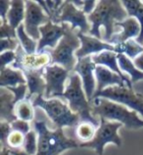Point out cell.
Instances as JSON below:
<instances>
[{
	"label": "cell",
	"instance_id": "41",
	"mask_svg": "<svg viewBox=\"0 0 143 155\" xmlns=\"http://www.w3.org/2000/svg\"><path fill=\"white\" fill-rule=\"evenodd\" d=\"M0 155H12L11 151L9 148L7 147H4V146H2L1 148V152H0Z\"/></svg>",
	"mask_w": 143,
	"mask_h": 155
},
{
	"label": "cell",
	"instance_id": "22",
	"mask_svg": "<svg viewBox=\"0 0 143 155\" xmlns=\"http://www.w3.org/2000/svg\"><path fill=\"white\" fill-rule=\"evenodd\" d=\"M26 15V2L22 0H13L11 1V7L7 14L8 24L15 30L22 25L23 20Z\"/></svg>",
	"mask_w": 143,
	"mask_h": 155
},
{
	"label": "cell",
	"instance_id": "40",
	"mask_svg": "<svg viewBox=\"0 0 143 155\" xmlns=\"http://www.w3.org/2000/svg\"><path fill=\"white\" fill-rule=\"evenodd\" d=\"M10 151L12 153V155H28V153H26L24 151V150H21V149H16V150H11Z\"/></svg>",
	"mask_w": 143,
	"mask_h": 155
},
{
	"label": "cell",
	"instance_id": "8",
	"mask_svg": "<svg viewBox=\"0 0 143 155\" xmlns=\"http://www.w3.org/2000/svg\"><path fill=\"white\" fill-rule=\"evenodd\" d=\"M97 97H102V98L125 105L132 111L140 114L143 118V95L135 92L132 88L126 85L125 87L115 85V87H107L100 92L95 93L93 99Z\"/></svg>",
	"mask_w": 143,
	"mask_h": 155
},
{
	"label": "cell",
	"instance_id": "39",
	"mask_svg": "<svg viewBox=\"0 0 143 155\" xmlns=\"http://www.w3.org/2000/svg\"><path fill=\"white\" fill-rule=\"evenodd\" d=\"M133 63L137 69H139L141 72H143V54H141L140 56H138L137 58L134 59Z\"/></svg>",
	"mask_w": 143,
	"mask_h": 155
},
{
	"label": "cell",
	"instance_id": "29",
	"mask_svg": "<svg viewBox=\"0 0 143 155\" xmlns=\"http://www.w3.org/2000/svg\"><path fill=\"white\" fill-rule=\"evenodd\" d=\"M37 134H36L35 130H31L24 137V141L23 145L24 151L28 155H36V153H37Z\"/></svg>",
	"mask_w": 143,
	"mask_h": 155
},
{
	"label": "cell",
	"instance_id": "18",
	"mask_svg": "<svg viewBox=\"0 0 143 155\" xmlns=\"http://www.w3.org/2000/svg\"><path fill=\"white\" fill-rule=\"evenodd\" d=\"M92 61L94 62L96 66H104L106 68L110 69L111 71L117 73L121 78H122L128 87L132 88V84L128 77L124 75V73L121 71L119 67V63H118V54L114 51H104L101 52L99 54L93 55L92 56Z\"/></svg>",
	"mask_w": 143,
	"mask_h": 155
},
{
	"label": "cell",
	"instance_id": "20",
	"mask_svg": "<svg viewBox=\"0 0 143 155\" xmlns=\"http://www.w3.org/2000/svg\"><path fill=\"white\" fill-rule=\"evenodd\" d=\"M15 100L14 95L6 87H1L0 91V118L1 121L13 123L17 120L15 115Z\"/></svg>",
	"mask_w": 143,
	"mask_h": 155
},
{
	"label": "cell",
	"instance_id": "38",
	"mask_svg": "<svg viewBox=\"0 0 143 155\" xmlns=\"http://www.w3.org/2000/svg\"><path fill=\"white\" fill-rule=\"evenodd\" d=\"M97 6L96 1L94 0H87V1H83V11L85 15H90L93 11L95 10Z\"/></svg>",
	"mask_w": 143,
	"mask_h": 155
},
{
	"label": "cell",
	"instance_id": "19",
	"mask_svg": "<svg viewBox=\"0 0 143 155\" xmlns=\"http://www.w3.org/2000/svg\"><path fill=\"white\" fill-rule=\"evenodd\" d=\"M43 70H22L23 74L27 80V85L28 94L26 99L30 100L31 96L34 94L43 95L45 93L46 83L43 78Z\"/></svg>",
	"mask_w": 143,
	"mask_h": 155
},
{
	"label": "cell",
	"instance_id": "3",
	"mask_svg": "<svg viewBox=\"0 0 143 155\" xmlns=\"http://www.w3.org/2000/svg\"><path fill=\"white\" fill-rule=\"evenodd\" d=\"M91 112L92 115H97L105 120L121 123L129 130L143 128V120L138 117L137 112L102 97H97L91 101Z\"/></svg>",
	"mask_w": 143,
	"mask_h": 155
},
{
	"label": "cell",
	"instance_id": "10",
	"mask_svg": "<svg viewBox=\"0 0 143 155\" xmlns=\"http://www.w3.org/2000/svg\"><path fill=\"white\" fill-rule=\"evenodd\" d=\"M69 73L67 69L60 65H49L43 70V78L46 83L44 96L46 98H59L65 92V83L68 79Z\"/></svg>",
	"mask_w": 143,
	"mask_h": 155
},
{
	"label": "cell",
	"instance_id": "16",
	"mask_svg": "<svg viewBox=\"0 0 143 155\" xmlns=\"http://www.w3.org/2000/svg\"><path fill=\"white\" fill-rule=\"evenodd\" d=\"M116 27L122 28V31L119 34H115L113 38L110 39L108 43L112 45H118V44L124 43L129 39H136L140 35L141 27L137 19L133 17H128L122 22L117 23Z\"/></svg>",
	"mask_w": 143,
	"mask_h": 155
},
{
	"label": "cell",
	"instance_id": "34",
	"mask_svg": "<svg viewBox=\"0 0 143 155\" xmlns=\"http://www.w3.org/2000/svg\"><path fill=\"white\" fill-rule=\"evenodd\" d=\"M19 39L17 38H5L1 39V53L5 51H15L19 47Z\"/></svg>",
	"mask_w": 143,
	"mask_h": 155
},
{
	"label": "cell",
	"instance_id": "25",
	"mask_svg": "<svg viewBox=\"0 0 143 155\" xmlns=\"http://www.w3.org/2000/svg\"><path fill=\"white\" fill-rule=\"evenodd\" d=\"M115 52L117 54H125L134 60L143 54V45L138 43L136 39H129L124 43L115 45Z\"/></svg>",
	"mask_w": 143,
	"mask_h": 155
},
{
	"label": "cell",
	"instance_id": "32",
	"mask_svg": "<svg viewBox=\"0 0 143 155\" xmlns=\"http://www.w3.org/2000/svg\"><path fill=\"white\" fill-rule=\"evenodd\" d=\"M8 91H11L14 95L15 103L17 104L20 101L24 100V97L26 96V93L28 91L27 84H20L18 87H6Z\"/></svg>",
	"mask_w": 143,
	"mask_h": 155
},
{
	"label": "cell",
	"instance_id": "37",
	"mask_svg": "<svg viewBox=\"0 0 143 155\" xmlns=\"http://www.w3.org/2000/svg\"><path fill=\"white\" fill-rule=\"evenodd\" d=\"M10 7H11V1H7V0L0 1V16H1L2 21H7L6 18Z\"/></svg>",
	"mask_w": 143,
	"mask_h": 155
},
{
	"label": "cell",
	"instance_id": "1",
	"mask_svg": "<svg viewBox=\"0 0 143 155\" xmlns=\"http://www.w3.org/2000/svg\"><path fill=\"white\" fill-rule=\"evenodd\" d=\"M128 17L122 1L118 0H100L97 2L95 10L87 16L88 22L91 23V36L101 39V27L104 28L105 35L103 39L109 42L116 31V24L122 22Z\"/></svg>",
	"mask_w": 143,
	"mask_h": 155
},
{
	"label": "cell",
	"instance_id": "12",
	"mask_svg": "<svg viewBox=\"0 0 143 155\" xmlns=\"http://www.w3.org/2000/svg\"><path fill=\"white\" fill-rule=\"evenodd\" d=\"M52 58L47 51L27 54L23 47L19 45L16 51V60L12 64L13 69L17 70H42L51 64Z\"/></svg>",
	"mask_w": 143,
	"mask_h": 155
},
{
	"label": "cell",
	"instance_id": "28",
	"mask_svg": "<svg viewBox=\"0 0 143 155\" xmlns=\"http://www.w3.org/2000/svg\"><path fill=\"white\" fill-rule=\"evenodd\" d=\"M15 115L17 119L24 120L27 122H30L34 120V105H32L28 99H24L20 101L15 106Z\"/></svg>",
	"mask_w": 143,
	"mask_h": 155
},
{
	"label": "cell",
	"instance_id": "33",
	"mask_svg": "<svg viewBox=\"0 0 143 155\" xmlns=\"http://www.w3.org/2000/svg\"><path fill=\"white\" fill-rule=\"evenodd\" d=\"M11 128H12V130L20 132V133L24 134V136L31 130L28 122L24 121V120H20V119L15 120L13 123H11Z\"/></svg>",
	"mask_w": 143,
	"mask_h": 155
},
{
	"label": "cell",
	"instance_id": "23",
	"mask_svg": "<svg viewBox=\"0 0 143 155\" xmlns=\"http://www.w3.org/2000/svg\"><path fill=\"white\" fill-rule=\"evenodd\" d=\"M122 3L128 12V17L135 18L139 22L141 31L139 36L136 38V41L143 45V2L138 1V0H124Z\"/></svg>",
	"mask_w": 143,
	"mask_h": 155
},
{
	"label": "cell",
	"instance_id": "15",
	"mask_svg": "<svg viewBox=\"0 0 143 155\" xmlns=\"http://www.w3.org/2000/svg\"><path fill=\"white\" fill-rule=\"evenodd\" d=\"M77 35L80 39V48L76 52V57L77 59L84 58V57L90 56L91 54L96 55L104 51H114L115 52V46L108 42L102 41L101 39H98L94 36L86 35L77 31Z\"/></svg>",
	"mask_w": 143,
	"mask_h": 155
},
{
	"label": "cell",
	"instance_id": "21",
	"mask_svg": "<svg viewBox=\"0 0 143 155\" xmlns=\"http://www.w3.org/2000/svg\"><path fill=\"white\" fill-rule=\"evenodd\" d=\"M20 84H27V80L21 70L12 69L9 67L0 69V85L1 87H18Z\"/></svg>",
	"mask_w": 143,
	"mask_h": 155
},
{
	"label": "cell",
	"instance_id": "13",
	"mask_svg": "<svg viewBox=\"0 0 143 155\" xmlns=\"http://www.w3.org/2000/svg\"><path fill=\"white\" fill-rule=\"evenodd\" d=\"M95 69L96 65L92 61V56H87L84 57V58L77 59V63L75 69H73V72L80 77L84 92L90 103L96 91L94 74Z\"/></svg>",
	"mask_w": 143,
	"mask_h": 155
},
{
	"label": "cell",
	"instance_id": "14",
	"mask_svg": "<svg viewBox=\"0 0 143 155\" xmlns=\"http://www.w3.org/2000/svg\"><path fill=\"white\" fill-rule=\"evenodd\" d=\"M70 26L71 25H69V24L57 25L50 20L47 24L40 27V39L38 40L37 44V52L44 51L46 47H51L54 49L58 45L59 41L62 39Z\"/></svg>",
	"mask_w": 143,
	"mask_h": 155
},
{
	"label": "cell",
	"instance_id": "26",
	"mask_svg": "<svg viewBox=\"0 0 143 155\" xmlns=\"http://www.w3.org/2000/svg\"><path fill=\"white\" fill-rule=\"evenodd\" d=\"M97 129L96 126L89 122H80V124L76 128V136L77 140L80 141V143H85L92 140Z\"/></svg>",
	"mask_w": 143,
	"mask_h": 155
},
{
	"label": "cell",
	"instance_id": "31",
	"mask_svg": "<svg viewBox=\"0 0 143 155\" xmlns=\"http://www.w3.org/2000/svg\"><path fill=\"white\" fill-rule=\"evenodd\" d=\"M0 38H17V30L12 28L7 21H2L0 26Z\"/></svg>",
	"mask_w": 143,
	"mask_h": 155
},
{
	"label": "cell",
	"instance_id": "5",
	"mask_svg": "<svg viewBox=\"0 0 143 155\" xmlns=\"http://www.w3.org/2000/svg\"><path fill=\"white\" fill-rule=\"evenodd\" d=\"M32 105L34 107L42 109L57 128L73 127L80 124V116L73 113L69 105L62 102L59 98L45 99L43 95H37Z\"/></svg>",
	"mask_w": 143,
	"mask_h": 155
},
{
	"label": "cell",
	"instance_id": "27",
	"mask_svg": "<svg viewBox=\"0 0 143 155\" xmlns=\"http://www.w3.org/2000/svg\"><path fill=\"white\" fill-rule=\"evenodd\" d=\"M17 36L18 39L20 41V45L23 47V49L27 54H34V53L37 51V44L38 42H36V40L34 38H31L30 35H28L26 30H24V24H22L17 28Z\"/></svg>",
	"mask_w": 143,
	"mask_h": 155
},
{
	"label": "cell",
	"instance_id": "7",
	"mask_svg": "<svg viewBox=\"0 0 143 155\" xmlns=\"http://www.w3.org/2000/svg\"><path fill=\"white\" fill-rule=\"evenodd\" d=\"M121 123L111 122L100 118V125L92 140L85 143H80V147L90 148L97 153V155H103L104 148L108 143H113L118 147L122 145V138L118 134V130L122 127Z\"/></svg>",
	"mask_w": 143,
	"mask_h": 155
},
{
	"label": "cell",
	"instance_id": "17",
	"mask_svg": "<svg viewBox=\"0 0 143 155\" xmlns=\"http://www.w3.org/2000/svg\"><path fill=\"white\" fill-rule=\"evenodd\" d=\"M95 79L97 83V87L95 93L102 91L103 89L119 85V87H128L125 81L122 80L117 73L111 71L110 69L106 68L104 66H96L95 69Z\"/></svg>",
	"mask_w": 143,
	"mask_h": 155
},
{
	"label": "cell",
	"instance_id": "24",
	"mask_svg": "<svg viewBox=\"0 0 143 155\" xmlns=\"http://www.w3.org/2000/svg\"><path fill=\"white\" fill-rule=\"evenodd\" d=\"M118 63H119L121 71L130 77V81H132V84L137 83L138 81L143 80V72L137 69L132 62V60L128 58L126 55L118 54Z\"/></svg>",
	"mask_w": 143,
	"mask_h": 155
},
{
	"label": "cell",
	"instance_id": "6",
	"mask_svg": "<svg viewBox=\"0 0 143 155\" xmlns=\"http://www.w3.org/2000/svg\"><path fill=\"white\" fill-rule=\"evenodd\" d=\"M81 45L80 39L70 26L68 28L66 34L64 35L62 39L60 40L58 45L54 49L49 50L52 58V65H60L68 71H73L77 61L75 58L76 52L80 49Z\"/></svg>",
	"mask_w": 143,
	"mask_h": 155
},
{
	"label": "cell",
	"instance_id": "4",
	"mask_svg": "<svg viewBox=\"0 0 143 155\" xmlns=\"http://www.w3.org/2000/svg\"><path fill=\"white\" fill-rule=\"evenodd\" d=\"M59 98L68 100L69 107L73 113L80 116V122H89L97 128L99 127L100 122H98L92 115L91 104L84 92L80 77L77 74L73 73L70 76L66 91Z\"/></svg>",
	"mask_w": 143,
	"mask_h": 155
},
{
	"label": "cell",
	"instance_id": "2",
	"mask_svg": "<svg viewBox=\"0 0 143 155\" xmlns=\"http://www.w3.org/2000/svg\"><path fill=\"white\" fill-rule=\"evenodd\" d=\"M34 126L38 137L36 155H60L69 149L80 147L79 142L66 137L63 129L51 130L44 121H35Z\"/></svg>",
	"mask_w": 143,
	"mask_h": 155
},
{
	"label": "cell",
	"instance_id": "36",
	"mask_svg": "<svg viewBox=\"0 0 143 155\" xmlns=\"http://www.w3.org/2000/svg\"><path fill=\"white\" fill-rule=\"evenodd\" d=\"M12 132V128H11V124L7 123L5 121H1L0 123V134H1V143L2 146L6 147V142H7V138L9 137L10 133Z\"/></svg>",
	"mask_w": 143,
	"mask_h": 155
},
{
	"label": "cell",
	"instance_id": "30",
	"mask_svg": "<svg viewBox=\"0 0 143 155\" xmlns=\"http://www.w3.org/2000/svg\"><path fill=\"white\" fill-rule=\"evenodd\" d=\"M24 137L26 136L22 133L16 132V130H12L9 134V137L7 138L6 147L11 150L20 149L21 147H23V145H24Z\"/></svg>",
	"mask_w": 143,
	"mask_h": 155
},
{
	"label": "cell",
	"instance_id": "35",
	"mask_svg": "<svg viewBox=\"0 0 143 155\" xmlns=\"http://www.w3.org/2000/svg\"><path fill=\"white\" fill-rule=\"evenodd\" d=\"M16 60V52L15 51H5L1 53L0 55V62H1V65H0V69H4L6 68L8 65L11 63H14Z\"/></svg>",
	"mask_w": 143,
	"mask_h": 155
},
{
	"label": "cell",
	"instance_id": "9",
	"mask_svg": "<svg viewBox=\"0 0 143 155\" xmlns=\"http://www.w3.org/2000/svg\"><path fill=\"white\" fill-rule=\"evenodd\" d=\"M52 22L57 25L69 24L73 31L79 28L80 31L84 35L91 30V26L89 25L86 15L83 13V10L77 9L72 1L63 2L62 6L60 7L58 13L52 20Z\"/></svg>",
	"mask_w": 143,
	"mask_h": 155
},
{
	"label": "cell",
	"instance_id": "11",
	"mask_svg": "<svg viewBox=\"0 0 143 155\" xmlns=\"http://www.w3.org/2000/svg\"><path fill=\"white\" fill-rule=\"evenodd\" d=\"M26 2V15H24V30L34 40L40 39L39 28L47 24L50 18L44 13L42 7L35 1Z\"/></svg>",
	"mask_w": 143,
	"mask_h": 155
}]
</instances>
